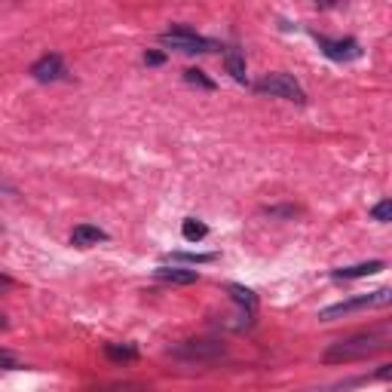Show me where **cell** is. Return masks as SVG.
I'll return each mask as SVG.
<instances>
[{"label": "cell", "mask_w": 392, "mask_h": 392, "mask_svg": "<svg viewBox=\"0 0 392 392\" xmlns=\"http://www.w3.org/2000/svg\"><path fill=\"white\" fill-rule=\"evenodd\" d=\"M389 347V331H371V334H356L349 340H337L325 349V362L334 365V362H356V358H368L380 349Z\"/></svg>", "instance_id": "6da1fadb"}, {"label": "cell", "mask_w": 392, "mask_h": 392, "mask_svg": "<svg viewBox=\"0 0 392 392\" xmlns=\"http://www.w3.org/2000/svg\"><path fill=\"white\" fill-rule=\"evenodd\" d=\"M254 89H258L261 95H273V99L294 101V105H303V101H307V92H303V86L291 74H267L263 80L254 83Z\"/></svg>", "instance_id": "7a4b0ae2"}, {"label": "cell", "mask_w": 392, "mask_h": 392, "mask_svg": "<svg viewBox=\"0 0 392 392\" xmlns=\"http://www.w3.org/2000/svg\"><path fill=\"white\" fill-rule=\"evenodd\" d=\"M389 288H380V291L374 294H358V298H349V300H340L334 303V307H325L322 313H319V319L322 322H331V319H340V316H349L356 313V310H371V307H386L389 303Z\"/></svg>", "instance_id": "3957f363"}, {"label": "cell", "mask_w": 392, "mask_h": 392, "mask_svg": "<svg viewBox=\"0 0 392 392\" xmlns=\"http://www.w3.org/2000/svg\"><path fill=\"white\" fill-rule=\"evenodd\" d=\"M159 43L166 46V50H178L184 55H194V52H209L212 43L205 37H199L196 31L190 28H172V31H163L159 34Z\"/></svg>", "instance_id": "277c9868"}, {"label": "cell", "mask_w": 392, "mask_h": 392, "mask_svg": "<svg viewBox=\"0 0 392 392\" xmlns=\"http://www.w3.org/2000/svg\"><path fill=\"white\" fill-rule=\"evenodd\" d=\"M224 353H227V347L221 340H184L181 347L172 349V356L181 362H215Z\"/></svg>", "instance_id": "5b68a950"}, {"label": "cell", "mask_w": 392, "mask_h": 392, "mask_svg": "<svg viewBox=\"0 0 392 392\" xmlns=\"http://www.w3.org/2000/svg\"><path fill=\"white\" fill-rule=\"evenodd\" d=\"M316 40H319V50H322L331 61H353V59L362 55V46H358V40H353V37H347V40H328V37H319L316 34Z\"/></svg>", "instance_id": "8992f818"}, {"label": "cell", "mask_w": 392, "mask_h": 392, "mask_svg": "<svg viewBox=\"0 0 392 392\" xmlns=\"http://www.w3.org/2000/svg\"><path fill=\"white\" fill-rule=\"evenodd\" d=\"M31 77L40 80V83H55V80H65L68 77V68L65 61H61V55H43V59H37L34 65H31Z\"/></svg>", "instance_id": "52a82bcc"}, {"label": "cell", "mask_w": 392, "mask_h": 392, "mask_svg": "<svg viewBox=\"0 0 392 392\" xmlns=\"http://www.w3.org/2000/svg\"><path fill=\"white\" fill-rule=\"evenodd\" d=\"M108 233L101 227H92V224H80V227H74V233H71V242L77 245V249H89V245H99L105 242Z\"/></svg>", "instance_id": "ba28073f"}, {"label": "cell", "mask_w": 392, "mask_h": 392, "mask_svg": "<svg viewBox=\"0 0 392 392\" xmlns=\"http://www.w3.org/2000/svg\"><path fill=\"white\" fill-rule=\"evenodd\" d=\"M154 276L163 279V282H172V285H194L199 279L196 270H181V267H157Z\"/></svg>", "instance_id": "9c48e42d"}, {"label": "cell", "mask_w": 392, "mask_h": 392, "mask_svg": "<svg viewBox=\"0 0 392 392\" xmlns=\"http://www.w3.org/2000/svg\"><path fill=\"white\" fill-rule=\"evenodd\" d=\"M386 267L383 261H368V263H356V267H340V270H334V279H362V276H374V273H380V270Z\"/></svg>", "instance_id": "30bf717a"}, {"label": "cell", "mask_w": 392, "mask_h": 392, "mask_svg": "<svg viewBox=\"0 0 392 392\" xmlns=\"http://www.w3.org/2000/svg\"><path fill=\"white\" fill-rule=\"evenodd\" d=\"M224 65H227V71L233 74L236 83H245V59L239 50H227L224 52Z\"/></svg>", "instance_id": "8fae6325"}, {"label": "cell", "mask_w": 392, "mask_h": 392, "mask_svg": "<svg viewBox=\"0 0 392 392\" xmlns=\"http://www.w3.org/2000/svg\"><path fill=\"white\" fill-rule=\"evenodd\" d=\"M181 233L187 242H199V239H205V233H209V227H205L203 221H196V218H187L181 224Z\"/></svg>", "instance_id": "7c38bea8"}, {"label": "cell", "mask_w": 392, "mask_h": 392, "mask_svg": "<svg viewBox=\"0 0 392 392\" xmlns=\"http://www.w3.org/2000/svg\"><path fill=\"white\" fill-rule=\"evenodd\" d=\"M227 291H230V298H233V300L239 303V307L249 310V313H252L254 307H258V298H254V291H249V288H242V285H230Z\"/></svg>", "instance_id": "4fadbf2b"}, {"label": "cell", "mask_w": 392, "mask_h": 392, "mask_svg": "<svg viewBox=\"0 0 392 392\" xmlns=\"http://www.w3.org/2000/svg\"><path fill=\"white\" fill-rule=\"evenodd\" d=\"M105 356L114 358V362H132V358L138 356V353H135V347H126V343H123V347H119V343H108V347H105Z\"/></svg>", "instance_id": "5bb4252c"}, {"label": "cell", "mask_w": 392, "mask_h": 392, "mask_svg": "<svg viewBox=\"0 0 392 392\" xmlns=\"http://www.w3.org/2000/svg\"><path fill=\"white\" fill-rule=\"evenodd\" d=\"M184 80H187L190 86H199V89H209V92L215 89V83H212V80L205 77L203 71H196V68H187V71H184Z\"/></svg>", "instance_id": "9a60e30c"}, {"label": "cell", "mask_w": 392, "mask_h": 392, "mask_svg": "<svg viewBox=\"0 0 392 392\" xmlns=\"http://www.w3.org/2000/svg\"><path fill=\"white\" fill-rule=\"evenodd\" d=\"M172 261H190V263H209L215 261V254H194V252H172Z\"/></svg>", "instance_id": "2e32d148"}, {"label": "cell", "mask_w": 392, "mask_h": 392, "mask_svg": "<svg viewBox=\"0 0 392 392\" xmlns=\"http://www.w3.org/2000/svg\"><path fill=\"white\" fill-rule=\"evenodd\" d=\"M371 218H374V221H380V224L392 221V203H389V199H383V203L374 205V209H371Z\"/></svg>", "instance_id": "e0dca14e"}, {"label": "cell", "mask_w": 392, "mask_h": 392, "mask_svg": "<svg viewBox=\"0 0 392 392\" xmlns=\"http://www.w3.org/2000/svg\"><path fill=\"white\" fill-rule=\"evenodd\" d=\"M144 61H147V65H163L166 55L163 52H144Z\"/></svg>", "instance_id": "ac0fdd59"}, {"label": "cell", "mask_w": 392, "mask_h": 392, "mask_svg": "<svg viewBox=\"0 0 392 392\" xmlns=\"http://www.w3.org/2000/svg\"><path fill=\"white\" fill-rule=\"evenodd\" d=\"M6 288H13V279L10 276H0V291H6Z\"/></svg>", "instance_id": "d6986e66"}, {"label": "cell", "mask_w": 392, "mask_h": 392, "mask_svg": "<svg viewBox=\"0 0 392 392\" xmlns=\"http://www.w3.org/2000/svg\"><path fill=\"white\" fill-rule=\"evenodd\" d=\"M377 377H380V380H386V377H389V365H380V371H377Z\"/></svg>", "instance_id": "ffe728a7"}, {"label": "cell", "mask_w": 392, "mask_h": 392, "mask_svg": "<svg viewBox=\"0 0 392 392\" xmlns=\"http://www.w3.org/2000/svg\"><path fill=\"white\" fill-rule=\"evenodd\" d=\"M0 328H6V319L3 316H0Z\"/></svg>", "instance_id": "44dd1931"}]
</instances>
